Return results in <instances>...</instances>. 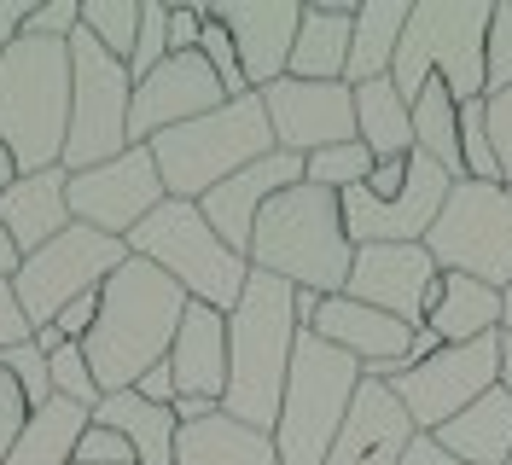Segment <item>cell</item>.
Here are the masks:
<instances>
[{"label":"cell","mask_w":512,"mask_h":465,"mask_svg":"<svg viewBox=\"0 0 512 465\" xmlns=\"http://www.w3.org/2000/svg\"><path fill=\"white\" fill-rule=\"evenodd\" d=\"M187 314V291L169 274H158L152 262L128 256L117 274L99 285V320L94 332L82 338V355L94 367L99 396L134 390L140 372H152L169 355V343L181 332Z\"/></svg>","instance_id":"obj_1"},{"label":"cell","mask_w":512,"mask_h":465,"mask_svg":"<svg viewBox=\"0 0 512 465\" xmlns=\"http://www.w3.org/2000/svg\"><path fill=\"white\" fill-rule=\"evenodd\" d=\"M425 332L437 343H478L489 332H501V291L466 274H437L431 309H425Z\"/></svg>","instance_id":"obj_25"},{"label":"cell","mask_w":512,"mask_h":465,"mask_svg":"<svg viewBox=\"0 0 512 465\" xmlns=\"http://www.w3.org/2000/svg\"><path fill=\"white\" fill-rule=\"evenodd\" d=\"M489 18L495 0H414L408 30L396 41L390 82L414 105L431 82L454 93V105L489 93Z\"/></svg>","instance_id":"obj_4"},{"label":"cell","mask_w":512,"mask_h":465,"mask_svg":"<svg viewBox=\"0 0 512 465\" xmlns=\"http://www.w3.org/2000/svg\"><path fill=\"white\" fill-rule=\"evenodd\" d=\"M0 367H6L12 378H18V390H24L30 413H35V407H47V402H53V372H47V355L35 349V338L12 343V349L0 355Z\"/></svg>","instance_id":"obj_38"},{"label":"cell","mask_w":512,"mask_h":465,"mask_svg":"<svg viewBox=\"0 0 512 465\" xmlns=\"http://www.w3.org/2000/svg\"><path fill=\"white\" fill-rule=\"evenodd\" d=\"M204 12H210V0H198V6H169V53H198V41H204Z\"/></svg>","instance_id":"obj_45"},{"label":"cell","mask_w":512,"mask_h":465,"mask_svg":"<svg viewBox=\"0 0 512 465\" xmlns=\"http://www.w3.org/2000/svg\"><path fill=\"white\" fill-rule=\"evenodd\" d=\"M70 227V175L64 169H35L0 192V233L18 256H35Z\"/></svg>","instance_id":"obj_22"},{"label":"cell","mask_w":512,"mask_h":465,"mask_svg":"<svg viewBox=\"0 0 512 465\" xmlns=\"http://www.w3.org/2000/svg\"><path fill=\"white\" fill-rule=\"evenodd\" d=\"M82 30V0H53V6H35L24 18V35H41V41H64Z\"/></svg>","instance_id":"obj_42"},{"label":"cell","mask_w":512,"mask_h":465,"mask_svg":"<svg viewBox=\"0 0 512 465\" xmlns=\"http://www.w3.org/2000/svg\"><path fill=\"white\" fill-rule=\"evenodd\" d=\"M414 436L419 431L408 419V407L396 402V390L384 378H361L326 465H402V454L414 448Z\"/></svg>","instance_id":"obj_21"},{"label":"cell","mask_w":512,"mask_h":465,"mask_svg":"<svg viewBox=\"0 0 512 465\" xmlns=\"http://www.w3.org/2000/svg\"><path fill=\"white\" fill-rule=\"evenodd\" d=\"M495 384L512 396V338H507V332H501V378H495Z\"/></svg>","instance_id":"obj_52"},{"label":"cell","mask_w":512,"mask_h":465,"mask_svg":"<svg viewBox=\"0 0 512 465\" xmlns=\"http://www.w3.org/2000/svg\"><path fill=\"white\" fill-rule=\"evenodd\" d=\"M94 419L111 425L134 448V465H175V436H181L175 407H152V402H140L134 390H117V396H105L94 407Z\"/></svg>","instance_id":"obj_28"},{"label":"cell","mask_w":512,"mask_h":465,"mask_svg":"<svg viewBox=\"0 0 512 465\" xmlns=\"http://www.w3.org/2000/svg\"><path fill=\"white\" fill-rule=\"evenodd\" d=\"M24 18H30V12H24L18 0H0V47H12V41L24 35Z\"/></svg>","instance_id":"obj_49"},{"label":"cell","mask_w":512,"mask_h":465,"mask_svg":"<svg viewBox=\"0 0 512 465\" xmlns=\"http://www.w3.org/2000/svg\"><path fill=\"white\" fill-rule=\"evenodd\" d=\"M495 378H501V332H489L478 343H443L431 361H419L402 378H390V390H396V402L408 407L414 431L431 436V431H443L448 419H460L478 396H489Z\"/></svg>","instance_id":"obj_12"},{"label":"cell","mask_w":512,"mask_h":465,"mask_svg":"<svg viewBox=\"0 0 512 465\" xmlns=\"http://www.w3.org/2000/svg\"><path fill=\"white\" fill-rule=\"evenodd\" d=\"M501 332H507V338H512V285H507V291H501Z\"/></svg>","instance_id":"obj_54"},{"label":"cell","mask_w":512,"mask_h":465,"mask_svg":"<svg viewBox=\"0 0 512 465\" xmlns=\"http://www.w3.org/2000/svg\"><path fill=\"white\" fill-rule=\"evenodd\" d=\"M163 367H169V378H175L181 396H198V402L222 407V390H227V314L204 309V303H187L181 332H175V343H169Z\"/></svg>","instance_id":"obj_23"},{"label":"cell","mask_w":512,"mask_h":465,"mask_svg":"<svg viewBox=\"0 0 512 465\" xmlns=\"http://www.w3.org/2000/svg\"><path fill=\"white\" fill-rule=\"evenodd\" d=\"M355 390H361V367L344 349H332L315 332H303L297 349H291L286 396H280V419H274V454H280V465H326Z\"/></svg>","instance_id":"obj_8"},{"label":"cell","mask_w":512,"mask_h":465,"mask_svg":"<svg viewBox=\"0 0 512 465\" xmlns=\"http://www.w3.org/2000/svg\"><path fill=\"white\" fill-rule=\"evenodd\" d=\"M350 24H355V0H309L303 24H297V41H291L286 76H297V82H344Z\"/></svg>","instance_id":"obj_24"},{"label":"cell","mask_w":512,"mask_h":465,"mask_svg":"<svg viewBox=\"0 0 512 465\" xmlns=\"http://www.w3.org/2000/svg\"><path fill=\"white\" fill-rule=\"evenodd\" d=\"M70 134V47L18 35L0 53V146L18 169H59Z\"/></svg>","instance_id":"obj_5"},{"label":"cell","mask_w":512,"mask_h":465,"mask_svg":"<svg viewBox=\"0 0 512 465\" xmlns=\"http://www.w3.org/2000/svg\"><path fill=\"white\" fill-rule=\"evenodd\" d=\"M134 396H140V402H152V407H175V396H181V390H175V378H169V367L158 361L152 372H140Z\"/></svg>","instance_id":"obj_47"},{"label":"cell","mask_w":512,"mask_h":465,"mask_svg":"<svg viewBox=\"0 0 512 465\" xmlns=\"http://www.w3.org/2000/svg\"><path fill=\"white\" fill-rule=\"evenodd\" d=\"M24 419H30V402H24L18 378L0 367V460L12 454V442H18V431H24Z\"/></svg>","instance_id":"obj_44"},{"label":"cell","mask_w":512,"mask_h":465,"mask_svg":"<svg viewBox=\"0 0 512 465\" xmlns=\"http://www.w3.org/2000/svg\"><path fill=\"white\" fill-rule=\"evenodd\" d=\"M437 274H466L495 291L512 285V186L454 181L437 227L425 233Z\"/></svg>","instance_id":"obj_10"},{"label":"cell","mask_w":512,"mask_h":465,"mask_svg":"<svg viewBox=\"0 0 512 465\" xmlns=\"http://www.w3.org/2000/svg\"><path fill=\"white\" fill-rule=\"evenodd\" d=\"M169 59V6L163 0H140V35H134V53H128V76H152Z\"/></svg>","instance_id":"obj_37"},{"label":"cell","mask_w":512,"mask_h":465,"mask_svg":"<svg viewBox=\"0 0 512 465\" xmlns=\"http://www.w3.org/2000/svg\"><path fill=\"white\" fill-rule=\"evenodd\" d=\"M163 198L169 192H163V175H158V163H152L146 146H128L123 157L70 175V221L94 227L105 239H128Z\"/></svg>","instance_id":"obj_14"},{"label":"cell","mask_w":512,"mask_h":465,"mask_svg":"<svg viewBox=\"0 0 512 465\" xmlns=\"http://www.w3.org/2000/svg\"><path fill=\"white\" fill-rule=\"evenodd\" d=\"M70 465H134V448H128V442L111 431V425L88 419V431H82V442H76Z\"/></svg>","instance_id":"obj_41"},{"label":"cell","mask_w":512,"mask_h":465,"mask_svg":"<svg viewBox=\"0 0 512 465\" xmlns=\"http://www.w3.org/2000/svg\"><path fill=\"white\" fill-rule=\"evenodd\" d=\"M47 372H53V396H64V402L88 407V413L105 402L99 384H94V367H88V355H82V343H59V349L47 355Z\"/></svg>","instance_id":"obj_36"},{"label":"cell","mask_w":512,"mask_h":465,"mask_svg":"<svg viewBox=\"0 0 512 465\" xmlns=\"http://www.w3.org/2000/svg\"><path fill=\"white\" fill-rule=\"evenodd\" d=\"M402 30H408V0H361L350 24V70H344V82L361 88V82L390 76Z\"/></svg>","instance_id":"obj_30"},{"label":"cell","mask_w":512,"mask_h":465,"mask_svg":"<svg viewBox=\"0 0 512 465\" xmlns=\"http://www.w3.org/2000/svg\"><path fill=\"white\" fill-rule=\"evenodd\" d=\"M379 169V157L367 152L361 140L350 146H326V152L303 157V181L309 186H326V192H350V186H367V175Z\"/></svg>","instance_id":"obj_33"},{"label":"cell","mask_w":512,"mask_h":465,"mask_svg":"<svg viewBox=\"0 0 512 465\" xmlns=\"http://www.w3.org/2000/svg\"><path fill=\"white\" fill-rule=\"evenodd\" d=\"M483 117H489V146H495V163H501V181L512 186V88L489 93Z\"/></svg>","instance_id":"obj_43"},{"label":"cell","mask_w":512,"mask_h":465,"mask_svg":"<svg viewBox=\"0 0 512 465\" xmlns=\"http://www.w3.org/2000/svg\"><path fill=\"white\" fill-rule=\"evenodd\" d=\"M24 338H35V332H30V320H24V309H18V297H12V279H0V355Z\"/></svg>","instance_id":"obj_46"},{"label":"cell","mask_w":512,"mask_h":465,"mask_svg":"<svg viewBox=\"0 0 512 465\" xmlns=\"http://www.w3.org/2000/svg\"><path fill=\"white\" fill-rule=\"evenodd\" d=\"M216 105H227V88L216 82V70L204 64V53H169V59L134 82V105H128V146H152L158 134L210 117Z\"/></svg>","instance_id":"obj_16"},{"label":"cell","mask_w":512,"mask_h":465,"mask_svg":"<svg viewBox=\"0 0 512 465\" xmlns=\"http://www.w3.org/2000/svg\"><path fill=\"white\" fill-rule=\"evenodd\" d=\"M0 53H6V47H0Z\"/></svg>","instance_id":"obj_55"},{"label":"cell","mask_w":512,"mask_h":465,"mask_svg":"<svg viewBox=\"0 0 512 465\" xmlns=\"http://www.w3.org/2000/svg\"><path fill=\"white\" fill-rule=\"evenodd\" d=\"M128 105L134 76L123 59H111L88 30L70 35V134H64V175H82L94 163L128 152Z\"/></svg>","instance_id":"obj_9"},{"label":"cell","mask_w":512,"mask_h":465,"mask_svg":"<svg viewBox=\"0 0 512 465\" xmlns=\"http://www.w3.org/2000/svg\"><path fill=\"white\" fill-rule=\"evenodd\" d=\"M128 256L152 262L158 274H169L187 303H204L216 314H233L239 297H245V279H251V262L239 250H227L216 239V227L198 216V204H181V198H163L152 216L140 221L123 239Z\"/></svg>","instance_id":"obj_7"},{"label":"cell","mask_w":512,"mask_h":465,"mask_svg":"<svg viewBox=\"0 0 512 465\" xmlns=\"http://www.w3.org/2000/svg\"><path fill=\"white\" fill-rule=\"evenodd\" d=\"M82 30L94 35L111 59L134 53V35H140V0H82Z\"/></svg>","instance_id":"obj_34"},{"label":"cell","mask_w":512,"mask_h":465,"mask_svg":"<svg viewBox=\"0 0 512 465\" xmlns=\"http://www.w3.org/2000/svg\"><path fill=\"white\" fill-rule=\"evenodd\" d=\"M175 465H280L274 436L227 419L222 407L210 419H192L175 436Z\"/></svg>","instance_id":"obj_27"},{"label":"cell","mask_w":512,"mask_h":465,"mask_svg":"<svg viewBox=\"0 0 512 465\" xmlns=\"http://www.w3.org/2000/svg\"><path fill=\"white\" fill-rule=\"evenodd\" d=\"M431 436L460 465H507L512 460V396L495 384L489 396H478L460 419H448L443 431H431Z\"/></svg>","instance_id":"obj_26"},{"label":"cell","mask_w":512,"mask_h":465,"mask_svg":"<svg viewBox=\"0 0 512 465\" xmlns=\"http://www.w3.org/2000/svg\"><path fill=\"white\" fill-rule=\"evenodd\" d=\"M146 152L158 163L163 192L181 204H198L204 192H216L239 169H251L256 157L274 152V128L262 111V93H239V99L216 105L210 117H192V123L158 134Z\"/></svg>","instance_id":"obj_6"},{"label":"cell","mask_w":512,"mask_h":465,"mask_svg":"<svg viewBox=\"0 0 512 465\" xmlns=\"http://www.w3.org/2000/svg\"><path fill=\"white\" fill-rule=\"evenodd\" d=\"M315 314H320V291H297V326L303 332L315 326Z\"/></svg>","instance_id":"obj_50"},{"label":"cell","mask_w":512,"mask_h":465,"mask_svg":"<svg viewBox=\"0 0 512 465\" xmlns=\"http://www.w3.org/2000/svg\"><path fill=\"white\" fill-rule=\"evenodd\" d=\"M297 338H303V326H297V285L251 268L239 309L227 314V390H222L227 419L274 436Z\"/></svg>","instance_id":"obj_2"},{"label":"cell","mask_w":512,"mask_h":465,"mask_svg":"<svg viewBox=\"0 0 512 465\" xmlns=\"http://www.w3.org/2000/svg\"><path fill=\"white\" fill-rule=\"evenodd\" d=\"M88 419H94L88 407L53 396L47 407H35L30 419H24V431H18L12 454H6L0 465H70L76 442H82V431H88Z\"/></svg>","instance_id":"obj_31"},{"label":"cell","mask_w":512,"mask_h":465,"mask_svg":"<svg viewBox=\"0 0 512 465\" xmlns=\"http://www.w3.org/2000/svg\"><path fill=\"white\" fill-rule=\"evenodd\" d=\"M414 152H425L431 163H443V175L466 181V163H460V105L443 82L414 99Z\"/></svg>","instance_id":"obj_32"},{"label":"cell","mask_w":512,"mask_h":465,"mask_svg":"<svg viewBox=\"0 0 512 465\" xmlns=\"http://www.w3.org/2000/svg\"><path fill=\"white\" fill-rule=\"evenodd\" d=\"M210 12L233 35L251 93H262L268 82H280L291 70V41H297V24H303V0H210Z\"/></svg>","instance_id":"obj_20"},{"label":"cell","mask_w":512,"mask_h":465,"mask_svg":"<svg viewBox=\"0 0 512 465\" xmlns=\"http://www.w3.org/2000/svg\"><path fill=\"white\" fill-rule=\"evenodd\" d=\"M501 88H512V0H495V18H489V93Z\"/></svg>","instance_id":"obj_40"},{"label":"cell","mask_w":512,"mask_h":465,"mask_svg":"<svg viewBox=\"0 0 512 465\" xmlns=\"http://www.w3.org/2000/svg\"><path fill=\"white\" fill-rule=\"evenodd\" d=\"M320 343H332V349H344L361 378H396V372H408V343H414L419 326H402L396 314H379L367 309V303H355V297H320V314L315 326H309Z\"/></svg>","instance_id":"obj_18"},{"label":"cell","mask_w":512,"mask_h":465,"mask_svg":"<svg viewBox=\"0 0 512 465\" xmlns=\"http://www.w3.org/2000/svg\"><path fill=\"white\" fill-rule=\"evenodd\" d=\"M123 262H128L123 239H105V233H94V227L70 221L53 245H41L35 256H24L18 274H12V297H18V309H24V320H30V332L53 326L76 297L99 291Z\"/></svg>","instance_id":"obj_11"},{"label":"cell","mask_w":512,"mask_h":465,"mask_svg":"<svg viewBox=\"0 0 512 465\" xmlns=\"http://www.w3.org/2000/svg\"><path fill=\"white\" fill-rule=\"evenodd\" d=\"M448 186H454V175H443V163L414 152L402 192H390V198H367L361 186L338 192L350 245H425V233L437 227L448 204Z\"/></svg>","instance_id":"obj_13"},{"label":"cell","mask_w":512,"mask_h":465,"mask_svg":"<svg viewBox=\"0 0 512 465\" xmlns=\"http://www.w3.org/2000/svg\"><path fill=\"white\" fill-rule=\"evenodd\" d=\"M262 111L274 128V152L315 157L326 146L355 140V88L350 82H297L280 76L262 88Z\"/></svg>","instance_id":"obj_15"},{"label":"cell","mask_w":512,"mask_h":465,"mask_svg":"<svg viewBox=\"0 0 512 465\" xmlns=\"http://www.w3.org/2000/svg\"><path fill=\"white\" fill-rule=\"evenodd\" d=\"M507 465H512V460H507Z\"/></svg>","instance_id":"obj_56"},{"label":"cell","mask_w":512,"mask_h":465,"mask_svg":"<svg viewBox=\"0 0 512 465\" xmlns=\"http://www.w3.org/2000/svg\"><path fill=\"white\" fill-rule=\"evenodd\" d=\"M355 245L344 233V204L326 186H286L262 216H256L251 239V268L297 285V291H320L338 297L350 285Z\"/></svg>","instance_id":"obj_3"},{"label":"cell","mask_w":512,"mask_h":465,"mask_svg":"<svg viewBox=\"0 0 512 465\" xmlns=\"http://www.w3.org/2000/svg\"><path fill=\"white\" fill-rule=\"evenodd\" d=\"M18 262H24V256H18V250H12V239L0 233V279H12V274H18Z\"/></svg>","instance_id":"obj_51"},{"label":"cell","mask_w":512,"mask_h":465,"mask_svg":"<svg viewBox=\"0 0 512 465\" xmlns=\"http://www.w3.org/2000/svg\"><path fill=\"white\" fill-rule=\"evenodd\" d=\"M286 186H303V157L268 152V157H256L251 169H239L233 181H222L216 192H204V198H198V216L216 227V239H222L227 250H239V256L251 262L256 216H262Z\"/></svg>","instance_id":"obj_19"},{"label":"cell","mask_w":512,"mask_h":465,"mask_svg":"<svg viewBox=\"0 0 512 465\" xmlns=\"http://www.w3.org/2000/svg\"><path fill=\"white\" fill-rule=\"evenodd\" d=\"M198 53H204V64L216 70V82L227 88V99H239L245 88V70H239V47H233V35H227V24L216 18V12H204V41H198Z\"/></svg>","instance_id":"obj_39"},{"label":"cell","mask_w":512,"mask_h":465,"mask_svg":"<svg viewBox=\"0 0 512 465\" xmlns=\"http://www.w3.org/2000/svg\"><path fill=\"white\" fill-rule=\"evenodd\" d=\"M355 140L379 163H402V157L414 152V105L396 93L390 76L355 88Z\"/></svg>","instance_id":"obj_29"},{"label":"cell","mask_w":512,"mask_h":465,"mask_svg":"<svg viewBox=\"0 0 512 465\" xmlns=\"http://www.w3.org/2000/svg\"><path fill=\"white\" fill-rule=\"evenodd\" d=\"M431 285H437V262L425 245H355L344 297L379 314H396L402 326H425Z\"/></svg>","instance_id":"obj_17"},{"label":"cell","mask_w":512,"mask_h":465,"mask_svg":"<svg viewBox=\"0 0 512 465\" xmlns=\"http://www.w3.org/2000/svg\"><path fill=\"white\" fill-rule=\"evenodd\" d=\"M402 465H460V460L437 448V436H414V448L402 454Z\"/></svg>","instance_id":"obj_48"},{"label":"cell","mask_w":512,"mask_h":465,"mask_svg":"<svg viewBox=\"0 0 512 465\" xmlns=\"http://www.w3.org/2000/svg\"><path fill=\"white\" fill-rule=\"evenodd\" d=\"M18 175H24V169H18V157H12L6 146H0V192H6V186L18 181Z\"/></svg>","instance_id":"obj_53"},{"label":"cell","mask_w":512,"mask_h":465,"mask_svg":"<svg viewBox=\"0 0 512 465\" xmlns=\"http://www.w3.org/2000/svg\"><path fill=\"white\" fill-rule=\"evenodd\" d=\"M460 163H466V181H489V186L501 181V163H495V146H489L483 99H466V105H460Z\"/></svg>","instance_id":"obj_35"}]
</instances>
